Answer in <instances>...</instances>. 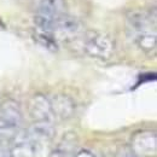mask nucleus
Returning a JSON list of instances; mask_svg holds the SVG:
<instances>
[{"mask_svg": "<svg viewBox=\"0 0 157 157\" xmlns=\"http://www.w3.org/2000/svg\"><path fill=\"white\" fill-rule=\"evenodd\" d=\"M22 111L20 105L12 100H5L0 106V136L5 139H13L20 132Z\"/></svg>", "mask_w": 157, "mask_h": 157, "instance_id": "f03ea898", "label": "nucleus"}, {"mask_svg": "<svg viewBox=\"0 0 157 157\" xmlns=\"http://www.w3.org/2000/svg\"><path fill=\"white\" fill-rule=\"evenodd\" d=\"M82 47L90 57L99 60H108L115 53L114 40L99 30H86L82 33Z\"/></svg>", "mask_w": 157, "mask_h": 157, "instance_id": "f257e3e1", "label": "nucleus"}, {"mask_svg": "<svg viewBox=\"0 0 157 157\" xmlns=\"http://www.w3.org/2000/svg\"><path fill=\"white\" fill-rule=\"evenodd\" d=\"M34 38L46 50H48L51 52H57L58 51V40L53 35V33L40 30V29H35Z\"/></svg>", "mask_w": 157, "mask_h": 157, "instance_id": "9d476101", "label": "nucleus"}, {"mask_svg": "<svg viewBox=\"0 0 157 157\" xmlns=\"http://www.w3.org/2000/svg\"><path fill=\"white\" fill-rule=\"evenodd\" d=\"M132 152L136 157H151L156 155V134L151 131H141L132 138Z\"/></svg>", "mask_w": 157, "mask_h": 157, "instance_id": "39448f33", "label": "nucleus"}, {"mask_svg": "<svg viewBox=\"0 0 157 157\" xmlns=\"http://www.w3.org/2000/svg\"><path fill=\"white\" fill-rule=\"evenodd\" d=\"M73 157H97V156H96V155H93L92 152L87 151V150H81V151H78V154Z\"/></svg>", "mask_w": 157, "mask_h": 157, "instance_id": "9b49d317", "label": "nucleus"}, {"mask_svg": "<svg viewBox=\"0 0 157 157\" xmlns=\"http://www.w3.org/2000/svg\"><path fill=\"white\" fill-rule=\"evenodd\" d=\"M52 33L57 40L74 39L75 36L82 34V24L78 18L65 13L55 20Z\"/></svg>", "mask_w": 157, "mask_h": 157, "instance_id": "20e7f679", "label": "nucleus"}, {"mask_svg": "<svg viewBox=\"0 0 157 157\" xmlns=\"http://www.w3.org/2000/svg\"><path fill=\"white\" fill-rule=\"evenodd\" d=\"M126 27L128 35L133 39L136 35L147 32V30H156L155 29V17L151 18L150 15L143 11H132L127 15Z\"/></svg>", "mask_w": 157, "mask_h": 157, "instance_id": "423d86ee", "label": "nucleus"}, {"mask_svg": "<svg viewBox=\"0 0 157 157\" xmlns=\"http://www.w3.org/2000/svg\"><path fill=\"white\" fill-rule=\"evenodd\" d=\"M28 111L33 122L53 123L56 118L52 110L51 100L44 94H35L29 99Z\"/></svg>", "mask_w": 157, "mask_h": 157, "instance_id": "7ed1b4c3", "label": "nucleus"}, {"mask_svg": "<svg viewBox=\"0 0 157 157\" xmlns=\"http://www.w3.org/2000/svg\"><path fill=\"white\" fill-rule=\"evenodd\" d=\"M68 4L67 0H39L36 10L38 15L56 20L67 13Z\"/></svg>", "mask_w": 157, "mask_h": 157, "instance_id": "0eeeda50", "label": "nucleus"}, {"mask_svg": "<svg viewBox=\"0 0 157 157\" xmlns=\"http://www.w3.org/2000/svg\"><path fill=\"white\" fill-rule=\"evenodd\" d=\"M134 42L137 44V46L144 51L145 53H155L157 47V35L156 30H147L144 33H140L136 35Z\"/></svg>", "mask_w": 157, "mask_h": 157, "instance_id": "1a4fd4ad", "label": "nucleus"}, {"mask_svg": "<svg viewBox=\"0 0 157 157\" xmlns=\"http://www.w3.org/2000/svg\"><path fill=\"white\" fill-rule=\"evenodd\" d=\"M51 100L52 110L55 114V117L60 120H67L71 117L73 114L75 113V104L73 99L69 98L65 94H56Z\"/></svg>", "mask_w": 157, "mask_h": 157, "instance_id": "6e6552de", "label": "nucleus"}]
</instances>
